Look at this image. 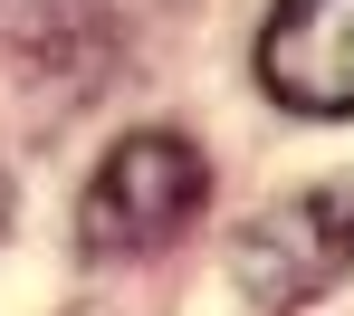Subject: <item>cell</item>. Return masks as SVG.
Returning a JSON list of instances; mask_svg holds the SVG:
<instances>
[{
    "label": "cell",
    "instance_id": "cell-2",
    "mask_svg": "<svg viewBox=\"0 0 354 316\" xmlns=\"http://www.w3.org/2000/svg\"><path fill=\"white\" fill-rule=\"evenodd\" d=\"M345 268H354V183L345 173H335V183H306V192H278L230 240L239 297L268 307V316L316 307L326 288H345Z\"/></svg>",
    "mask_w": 354,
    "mask_h": 316
},
{
    "label": "cell",
    "instance_id": "cell-4",
    "mask_svg": "<svg viewBox=\"0 0 354 316\" xmlns=\"http://www.w3.org/2000/svg\"><path fill=\"white\" fill-rule=\"evenodd\" d=\"M0 230H10V163H0Z\"/></svg>",
    "mask_w": 354,
    "mask_h": 316
},
{
    "label": "cell",
    "instance_id": "cell-1",
    "mask_svg": "<svg viewBox=\"0 0 354 316\" xmlns=\"http://www.w3.org/2000/svg\"><path fill=\"white\" fill-rule=\"evenodd\" d=\"M211 201V163L201 144L173 125H134L124 144H106V163L77 192V250L86 259H153Z\"/></svg>",
    "mask_w": 354,
    "mask_h": 316
},
{
    "label": "cell",
    "instance_id": "cell-3",
    "mask_svg": "<svg viewBox=\"0 0 354 316\" xmlns=\"http://www.w3.org/2000/svg\"><path fill=\"white\" fill-rule=\"evenodd\" d=\"M249 67L288 115H354V0H278Z\"/></svg>",
    "mask_w": 354,
    "mask_h": 316
}]
</instances>
